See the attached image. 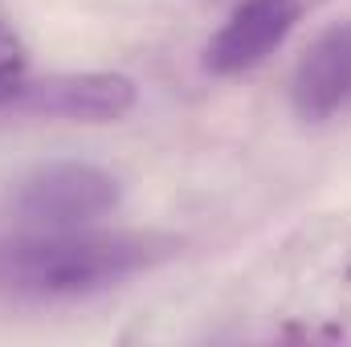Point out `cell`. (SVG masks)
<instances>
[{"label":"cell","instance_id":"1","mask_svg":"<svg viewBox=\"0 0 351 347\" xmlns=\"http://www.w3.org/2000/svg\"><path fill=\"white\" fill-rule=\"evenodd\" d=\"M180 254L156 229H29L0 246V290L16 298H86Z\"/></svg>","mask_w":351,"mask_h":347},{"label":"cell","instance_id":"2","mask_svg":"<svg viewBox=\"0 0 351 347\" xmlns=\"http://www.w3.org/2000/svg\"><path fill=\"white\" fill-rule=\"evenodd\" d=\"M119 204H123L119 176L82 160L41 164L12 192V213L25 229H82L110 217Z\"/></svg>","mask_w":351,"mask_h":347},{"label":"cell","instance_id":"3","mask_svg":"<svg viewBox=\"0 0 351 347\" xmlns=\"http://www.w3.org/2000/svg\"><path fill=\"white\" fill-rule=\"evenodd\" d=\"M139 102V90L127 74L110 70H82V74H49V78H25L21 94L8 110L37 115V119H62V123H119Z\"/></svg>","mask_w":351,"mask_h":347},{"label":"cell","instance_id":"4","mask_svg":"<svg viewBox=\"0 0 351 347\" xmlns=\"http://www.w3.org/2000/svg\"><path fill=\"white\" fill-rule=\"evenodd\" d=\"M298 12H302V0H241L225 16V25L208 37L204 70L217 78H233L262 66L290 37V29L298 25Z\"/></svg>","mask_w":351,"mask_h":347},{"label":"cell","instance_id":"5","mask_svg":"<svg viewBox=\"0 0 351 347\" xmlns=\"http://www.w3.org/2000/svg\"><path fill=\"white\" fill-rule=\"evenodd\" d=\"M290 106L302 123H327L351 106V21L327 25L294 62Z\"/></svg>","mask_w":351,"mask_h":347},{"label":"cell","instance_id":"6","mask_svg":"<svg viewBox=\"0 0 351 347\" xmlns=\"http://www.w3.org/2000/svg\"><path fill=\"white\" fill-rule=\"evenodd\" d=\"M25 66H29L25 41L12 33V25L0 21V110H8L12 98L21 94V86H25Z\"/></svg>","mask_w":351,"mask_h":347}]
</instances>
